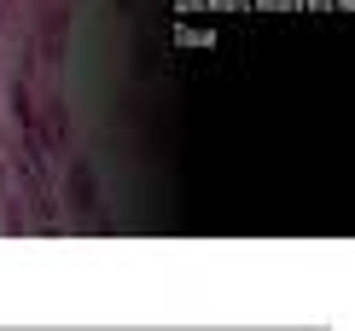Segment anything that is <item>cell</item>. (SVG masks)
Here are the masks:
<instances>
[{"label":"cell","mask_w":355,"mask_h":331,"mask_svg":"<svg viewBox=\"0 0 355 331\" xmlns=\"http://www.w3.org/2000/svg\"><path fill=\"white\" fill-rule=\"evenodd\" d=\"M0 198H12V180H6V157H0Z\"/></svg>","instance_id":"277c9868"},{"label":"cell","mask_w":355,"mask_h":331,"mask_svg":"<svg viewBox=\"0 0 355 331\" xmlns=\"http://www.w3.org/2000/svg\"><path fill=\"white\" fill-rule=\"evenodd\" d=\"M0 29H6V0H0Z\"/></svg>","instance_id":"5b68a950"},{"label":"cell","mask_w":355,"mask_h":331,"mask_svg":"<svg viewBox=\"0 0 355 331\" xmlns=\"http://www.w3.org/2000/svg\"><path fill=\"white\" fill-rule=\"evenodd\" d=\"M64 29H70V12L53 6L47 18H41V53L53 58V64H64Z\"/></svg>","instance_id":"6da1fadb"},{"label":"cell","mask_w":355,"mask_h":331,"mask_svg":"<svg viewBox=\"0 0 355 331\" xmlns=\"http://www.w3.org/2000/svg\"><path fill=\"white\" fill-rule=\"evenodd\" d=\"M41 116H47V128H41V140H47V145H58V140H64V128H70V123H64V99H53V105H47Z\"/></svg>","instance_id":"3957f363"},{"label":"cell","mask_w":355,"mask_h":331,"mask_svg":"<svg viewBox=\"0 0 355 331\" xmlns=\"http://www.w3.org/2000/svg\"><path fill=\"white\" fill-rule=\"evenodd\" d=\"M70 209L94 215V175H87V163H70Z\"/></svg>","instance_id":"7a4b0ae2"}]
</instances>
